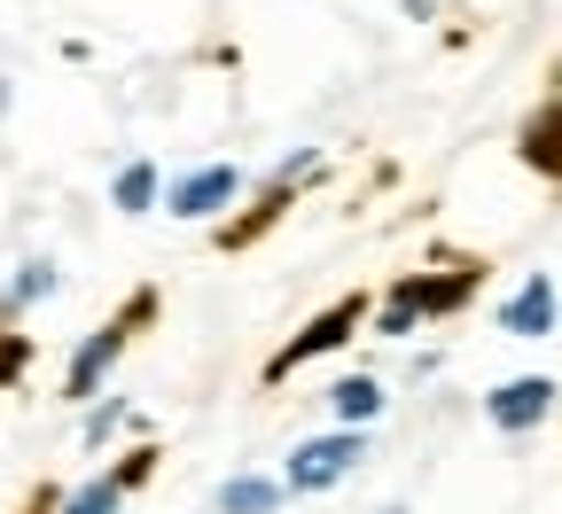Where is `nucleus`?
<instances>
[{
  "instance_id": "9d476101",
  "label": "nucleus",
  "mask_w": 562,
  "mask_h": 514,
  "mask_svg": "<svg viewBox=\"0 0 562 514\" xmlns=\"http://www.w3.org/2000/svg\"><path fill=\"white\" fill-rule=\"evenodd\" d=\"M281 506V483H266V476H227L220 483V514H273Z\"/></svg>"
},
{
  "instance_id": "2eb2a0df",
  "label": "nucleus",
  "mask_w": 562,
  "mask_h": 514,
  "mask_svg": "<svg viewBox=\"0 0 562 514\" xmlns=\"http://www.w3.org/2000/svg\"><path fill=\"white\" fill-rule=\"evenodd\" d=\"M117 413H125V406H117V398H110V406H94V413H87V445H102V436H110V429H117Z\"/></svg>"
},
{
  "instance_id": "20e7f679",
  "label": "nucleus",
  "mask_w": 562,
  "mask_h": 514,
  "mask_svg": "<svg viewBox=\"0 0 562 514\" xmlns=\"http://www.w3.org/2000/svg\"><path fill=\"white\" fill-rule=\"evenodd\" d=\"M360 320H368V305H360V297H344V305H328V312H321V320H313V328H305V335H297L290 351H273V358H266V382H281V375H297V366H305V358H321V351H336V343H344L351 328H360Z\"/></svg>"
},
{
  "instance_id": "0eeeda50",
  "label": "nucleus",
  "mask_w": 562,
  "mask_h": 514,
  "mask_svg": "<svg viewBox=\"0 0 562 514\" xmlns=\"http://www.w3.org/2000/svg\"><path fill=\"white\" fill-rule=\"evenodd\" d=\"M149 460H157V453H125V460H117V476H102V483H87V491H70V499H63V514H117V499H125L140 476H149Z\"/></svg>"
},
{
  "instance_id": "6e6552de",
  "label": "nucleus",
  "mask_w": 562,
  "mask_h": 514,
  "mask_svg": "<svg viewBox=\"0 0 562 514\" xmlns=\"http://www.w3.org/2000/svg\"><path fill=\"white\" fill-rule=\"evenodd\" d=\"M501 328L508 335H547L554 328V281H524L516 297L501 305Z\"/></svg>"
},
{
  "instance_id": "f03ea898",
  "label": "nucleus",
  "mask_w": 562,
  "mask_h": 514,
  "mask_svg": "<svg viewBox=\"0 0 562 514\" xmlns=\"http://www.w3.org/2000/svg\"><path fill=\"white\" fill-rule=\"evenodd\" d=\"M149 305H157V297H149V288H140V297H133V305H125V312H117L110 328H94V335L79 343V358H70V382H63L70 398H94V382H102V375H110V366H117V351H125V335H133L140 320H149Z\"/></svg>"
},
{
  "instance_id": "9b49d317",
  "label": "nucleus",
  "mask_w": 562,
  "mask_h": 514,
  "mask_svg": "<svg viewBox=\"0 0 562 514\" xmlns=\"http://www.w3.org/2000/svg\"><path fill=\"white\" fill-rule=\"evenodd\" d=\"M524 157H531L539 172H562V102H554L547 117H531V125H524Z\"/></svg>"
},
{
  "instance_id": "423d86ee",
  "label": "nucleus",
  "mask_w": 562,
  "mask_h": 514,
  "mask_svg": "<svg viewBox=\"0 0 562 514\" xmlns=\"http://www.w3.org/2000/svg\"><path fill=\"white\" fill-rule=\"evenodd\" d=\"M235 164H203V172H188L180 187H172V218H211L220 203H235Z\"/></svg>"
},
{
  "instance_id": "f3484780",
  "label": "nucleus",
  "mask_w": 562,
  "mask_h": 514,
  "mask_svg": "<svg viewBox=\"0 0 562 514\" xmlns=\"http://www.w3.org/2000/svg\"><path fill=\"white\" fill-rule=\"evenodd\" d=\"M383 514H398V506H383Z\"/></svg>"
},
{
  "instance_id": "4468645a",
  "label": "nucleus",
  "mask_w": 562,
  "mask_h": 514,
  "mask_svg": "<svg viewBox=\"0 0 562 514\" xmlns=\"http://www.w3.org/2000/svg\"><path fill=\"white\" fill-rule=\"evenodd\" d=\"M47 288H55V265H47V258L16 265V297H47Z\"/></svg>"
},
{
  "instance_id": "f8f14e48",
  "label": "nucleus",
  "mask_w": 562,
  "mask_h": 514,
  "mask_svg": "<svg viewBox=\"0 0 562 514\" xmlns=\"http://www.w3.org/2000/svg\"><path fill=\"white\" fill-rule=\"evenodd\" d=\"M157 203V172L149 164H125L117 172V210H149Z\"/></svg>"
},
{
  "instance_id": "dca6fc26",
  "label": "nucleus",
  "mask_w": 562,
  "mask_h": 514,
  "mask_svg": "<svg viewBox=\"0 0 562 514\" xmlns=\"http://www.w3.org/2000/svg\"><path fill=\"white\" fill-rule=\"evenodd\" d=\"M0 110H9V79H0Z\"/></svg>"
},
{
  "instance_id": "ddd939ff",
  "label": "nucleus",
  "mask_w": 562,
  "mask_h": 514,
  "mask_svg": "<svg viewBox=\"0 0 562 514\" xmlns=\"http://www.w3.org/2000/svg\"><path fill=\"white\" fill-rule=\"evenodd\" d=\"M24 358H32V343H24V335H16L9 320H0V390H9V382L24 375Z\"/></svg>"
},
{
  "instance_id": "39448f33",
  "label": "nucleus",
  "mask_w": 562,
  "mask_h": 514,
  "mask_svg": "<svg viewBox=\"0 0 562 514\" xmlns=\"http://www.w3.org/2000/svg\"><path fill=\"white\" fill-rule=\"evenodd\" d=\"M547 406H554V382L547 375H516V382H501L484 398V413L501 421V429H531V421H547Z\"/></svg>"
},
{
  "instance_id": "f257e3e1",
  "label": "nucleus",
  "mask_w": 562,
  "mask_h": 514,
  "mask_svg": "<svg viewBox=\"0 0 562 514\" xmlns=\"http://www.w3.org/2000/svg\"><path fill=\"white\" fill-rule=\"evenodd\" d=\"M360 460H368V436H360V429L305 436V445L290 453V468H281V491H328V483H344Z\"/></svg>"
},
{
  "instance_id": "1a4fd4ad",
  "label": "nucleus",
  "mask_w": 562,
  "mask_h": 514,
  "mask_svg": "<svg viewBox=\"0 0 562 514\" xmlns=\"http://www.w3.org/2000/svg\"><path fill=\"white\" fill-rule=\"evenodd\" d=\"M328 406H336V421H344V429H360V421H375V413H383V382H375V375H344V382L328 390Z\"/></svg>"
},
{
  "instance_id": "7ed1b4c3",
  "label": "nucleus",
  "mask_w": 562,
  "mask_h": 514,
  "mask_svg": "<svg viewBox=\"0 0 562 514\" xmlns=\"http://www.w3.org/2000/svg\"><path fill=\"white\" fill-rule=\"evenodd\" d=\"M469 288H476V273H453V281H422V273H406L398 288H391V305H383V335H406L414 320H430V312H453L461 297H469Z\"/></svg>"
},
{
  "instance_id": "a211bd4d",
  "label": "nucleus",
  "mask_w": 562,
  "mask_h": 514,
  "mask_svg": "<svg viewBox=\"0 0 562 514\" xmlns=\"http://www.w3.org/2000/svg\"><path fill=\"white\" fill-rule=\"evenodd\" d=\"M554 102H562V94H554Z\"/></svg>"
}]
</instances>
